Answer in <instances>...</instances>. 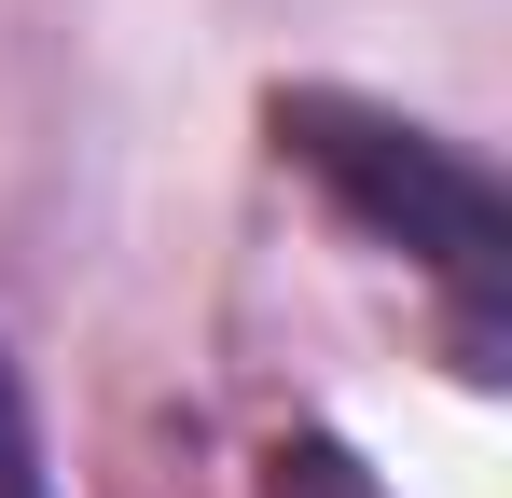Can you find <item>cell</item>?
Instances as JSON below:
<instances>
[{
  "instance_id": "1",
  "label": "cell",
  "mask_w": 512,
  "mask_h": 498,
  "mask_svg": "<svg viewBox=\"0 0 512 498\" xmlns=\"http://www.w3.org/2000/svg\"><path fill=\"white\" fill-rule=\"evenodd\" d=\"M277 153H305L346 208L374 222V236L416 249L429 277H443V305H457V360H471V374H499L512 236H499V180H485V166L457 153V139H429V125L360 111V97H277Z\"/></svg>"
},
{
  "instance_id": "2",
  "label": "cell",
  "mask_w": 512,
  "mask_h": 498,
  "mask_svg": "<svg viewBox=\"0 0 512 498\" xmlns=\"http://www.w3.org/2000/svg\"><path fill=\"white\" fill-rule=\"evenodd\" d=\"M0 498H56V485H42V429H28V388H14V360H0Z\"/></svg>"
}]
</instances>
